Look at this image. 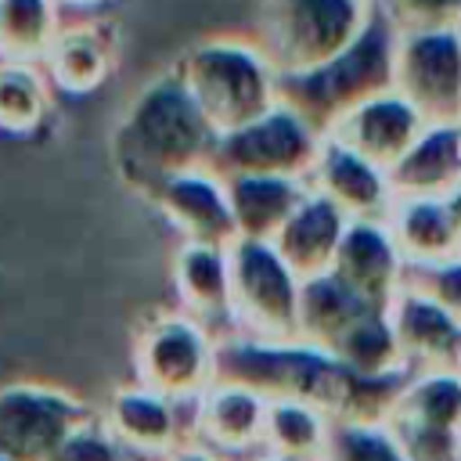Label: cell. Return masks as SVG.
<instances>
[{
	"label": "cell",
	"mask_w": 461,
	"mask_h": 461,
	"mask_svg": "<svg viewBox=\"0 0 461 461\" xmlns=\"http://www.w3.org/2000/svg\"><path fill=\"white\" fill-rule=\"evenodd\" d=\"M216 382L245 385L263 400L317 407L335 425H385L407 375L364 378L299 339L267 342L230 331L216 339Z\"/></svg>",
	"instance_id": "obj_1"
},
{
	"label": "cell",
	"mask_w": 461,
	"mask_h": 461,
	"mask_svg": "<svg viewBox=\"0 0 461 461\" xmlns=\"http://www.w3.org/2000/svg\"><path fill=\"white\" fill-rule=\"evenodd\" d=\"M216 137L220 133L205 122L169 68L144 83L126 104L112 133V162L122 184L151 198V191L166 180L191 169H209Z\"/></svg>",
	"instance_id": "obj_2"
},
{
	"label": "cell",
	"mask_w": 461,
	"mask_h": 461,
	"mask_svg": "<svg viewBox=\"0 0 461 461\" xmlns=\"http://www.w3.org/2000/svg\"><path fill=\"white\" fill-rule=\"evenodd\" d=\"M173 72L216 133H230L277 104V72L252 36H205L180 54Z\"/></svg>",
	"instance_id": "obj_3"
},
{
	"label": "cell",
	"mask_w": 461,
	"mask_h": 461,
	"mask_svg": "<svg viewBox=\"0 0 461 461\" xmlns=\"http://www.w3.org/2000/svg\"><path fill=\"white\" fill-rule=\"evenodd\" d=\"M393 50L396 32L375 14L367 29L331 61L299 76H277V101L303 115L321 137H328L342 115L393 90Z\"/></svg>",
	"instance_id": "obj_4"
},
{
	"label": "cell",
	"mask_w": 461,
	"mask_h": 461,
	"mask_svg": "<svg viewBox=\"0 0 461 461\" xmlns=\"http://www.w3.org/2000/svg\"><path fill=\"white\" fill-rule=\"evenodd\" d=\"M371 18V0H267L252 40L277 76H299L342 54Z\"/></svg>",
	"instance_id": "obj_5"
},
{
	"label": "cell",
	"mask_w": 461,
	"mask_h": 461,
	"mask_svg": "<svg viewBox=\"0 0 461 461\" xmlns=\"http://www.w3.org/2000/svg\"><path fill=\"white\" fill-rule=\"evenodd\" d=\"M133 382L194 403L216 382V335L187 313H155L133 339Z\"/></svg>",
	"instance_id": "obj_6"
},
{
	"label": "cell",
	"mask_w": 461,
	"mask_h": 461,
	"mask_svg": "<svg viewBox=\"0 0 461 461\" xmlns=\"http://www.w3.org/2000/svg\"><path fill=\"white\" fill-rule=\"evenodd\" d=\"M230 267V328L234 335L288 342L295 339V310L303 281L288 270L270 241L238 238L227 249Z\"/></svg>",
	"instance_id": "obj_7"
},
{
	"label": "cell",
	"mask_w": 461,
	"mask_h": 461,
	"mask_svg": "<svg viewBox=\"0 0 461 461\" xmlns=\"http://www.w3.org/2000/svg\"><path fill=\"white\" fill-rule=\"evenodd\" d=\"M324 137L295 115L288 104H274L252 122L220 133L212 148L209 169L216 176H285V180H303L310 176L317 155H321Z\"/></svg>",
	"instance_id": "obj_8"
},
{
	"label": "cell",
	"mask_w": 461,
	"mask_h": 461,
	"mask_svg": "<svg viewBox=\"0 0 461 461\" xmlns=\"http://www.w3.org/2000/svg\"><path fill=\"white\" fill-rule=\"evenodd\" d=\"M393 90L425 126L461 122V29L396 36Z\"/></svg>",
	"instance_id": "obj_9"
},
{
	"label": "cell",
	"mask_w": 461,
	"mask_h": 461,
	"mask_svg": "<svg viewBox=\"0 0 461 461\" xmlns=\"http://www.w3.org/2000/svg\"><path fill=\"white\" fill-rule=\"evenodd\" d=\"M86 418L94 414L68 389L40 382L0 385V461H47Z\"/></svg>",
	"instance_id": "obj_10"
},
{
	"label": "cell",
	"mask_w": 461,
	"mask_h": 461,
	"mask_svg": "<svg viewBox=\"0 0 461 461\" xmlns=\"http://www.w3.org/2000/svg\"><path fill=\"white\" fill-rule=\"evenodd\" d=\"M97 418L133 461H158L191 439V403H176L137 382L115 389Z\"/></svg>",
	"instance_id": "obj_11"
},
{
	"label": "cell",
	"mask_w": 461,
	"mask_h": 461,
	"mask_svg": "<svg viewBox=\"0 0 461 461\" xmlns=\"http://www.w3.org/2000/svg\"><path fill=\"white\" fill-rule=\"evenodd\" d=\"M151 205L180 238V245L230 249L238 241L223 176L212 169H191L151 191Z\"/></svg>",
	"instance_id": "obj_12"
},
{
	"label": "cell",
	"mask_w": 461,
	"mask_h": 461,
	"mask_svg": "<svg viewBox=\"0 0 461 461\" xmlns=\"http://www.w3.org/2000/svg\"><path fill=\"white\" fill-rule=\"evenodd\" d=\"M267 400L245 385L212 382L191 403V439L223 454L227 461L256 457L263 450Z\"/></svg>",
	"instance_id": "obj_13"
},
{
	"label": "cell",
	"mask_w": 461,
	"mask_h": 461,
	"mask_svg": "<svg viewBox=\"0 0 461 461\" xmlns=\"http://www.w3.org/2000/svg\"><path fill=\"white\" fill-rule=\"evenodd\" d=\"M389 321L407 375L461 371V321L414 288H400L389 303Z\"/></svg>",
	"instance_id": "obj_14"
},
{
	"label": "cell",
	"mask_w": 461,
	"mask_h": 461,
	"mask_svg": "<svg viewBox=\"0 0 461 461\" xmlns=\"http://www.w3.org/2000/svg\"><path fill=\"white\" fill-rule=\"evenodd\" d=\"M331 274L349 285L360 299L385 306L400 295L407 281V263L385 227V220H349L339 241Z\"/></svg>",
	"instance_id": "obj_15"
},
{
	"label": "cell",
	"mask_w": 461,
	"mask_h": 461,
	"mask_svg": "<svg viewBox=\"0 0 461 461\" xmlns=\"http://www.w3.org/2000/svg\"><path fill=\"white\" fill-rule=\"evenodd\" d=\"M306 187L328 198L346 220H385V212L396 202L389 187V173L360 158L357 151L335 144L331 137H324L321 155L306 176Z\"/></svg>",
	"instance_id": "obj_16"
},
{
	"label": "cell",
	"mask_w": 461,
	"mask_h": 461,
	"mask_svg": "<svg viewBox=\"0 0 461 461\" xmlns=\"http://www.w3.org/2000/svg\"><path fill=\"white\" fill-rule=\"evenodd\" d=\"M421 133H425V119L396 90H385V94L364 101L360 108H353L328 130V137L335 144L357 151L360 158L382 166L385 173L407 155V148Z\"/></svg>",
	"instance_id": "obj_17"
},
{
	"label": "cell",
	"mask_w": 461,
	"mask_h": 461,
	"mask_svg": "<svg viewBox=\"0 0 461 461\" xmlns=\"http://www.w3.org/2000/svg\"><path fill=\"white\" fill-rule=\"evenodd\" d=\"M173 292L180 313L209 328L216 339L230 335V267L227 249L216 245H176L173 252Z\"/></svg>",
	"instance_id": "obj_18"
},
{
	"label": "cell",
	"mask_w": 461,
	"mask_h": 461,
	"mask_svg": "<svg viewBox=\"0 0 461 461\" xmlns=\"http://www.w3.org/2000/svg\"><path fill=\"white\" fill-rule=\"evenodd\" d=\"M346 216L321 194H313L306 187L303 202L295 205V212L285 220V227L274 234V249L277 256L288 263V270L299 277V281H310V277H321V274H331V263H335V252H339V241L346 234Z\"/></svg>",
	"instance_id": "obj_19"
},
{
	"label": "cell",
	"mask_w": 461,
	"mask_h": 461,
	"mask_svg": "<svg viewBox=\"0 0 461 461\" xmlns=\"http://www.w3.org/2000/svg\"><path fill=\"white\" fill-rule=\"evenodd\" d=\"M393 198H447L461 187V122L425 126L407 155L389 169Z\"/></svg>",
	"instance_id": "obj_20"
},
{
	"label": "cell",
	"mask_w": 461,
	"mask_h": 461,
	"mask_svg": "<svg viewBox=\"0 0 461 461\" xmlns=\"http://www.w3.org/2000/svg\"><path fill=\"white\" fill-rule=\"evenodd\" d=\"M385 227L407 270L443 263L461 252V230L443 198H396L385 212Z\"/></svg>",
	"instance_id": "obj_21"
},
{
	"label": "cell",
	"mask_w": 461,
	"mask_h": 461,
	"mask_svg": "<svg viewBox=\"0 0 461 461\" xmlns=\"http://www.w3.org/2000/svg\"><path fill=\"white\" fill-rule=\"evenodd\" d=\"M223 187L230 202L234 234L245 241H274V234L285 227V220L306 194L303 180L285 176H227Z\"/></svg>",
	"instance_id": "obj_22"
},
{
	"label": "cell",
	"mask_w": 461,
	"mask_h": 461,
	"mask_svg": "<svg viewBox=\"0 0 461 461\" xmlns=\"http://www.w3.org/2000/svg\"><path fill=\"white\" fill-rule=\"evenodd\" d=\"M385 310L367 299H360L349 285H342L335 274H321L303 281L299 288V310H295V339L317 349H331L364 313Z\"/></svg>",
	"instance_id": "obj_23"
},
{
	"label": "cell",
	"mask_w": 461,
	"mask_h": 461,
	"mask_svg": "<svg viewBox=\"0 0 461 461\" xmlns=\"http://www.w3.org/2000/svg\"><path fill=\"white\" fill-rule=\"evenodd\" d=\"M108 68H112V40L94 22L61 25V32L54 36V43L43 58V72H47L50 86H58L65 94L97 90L108 79Z\"/></svg>",
	"instance_id": "obj_24"
},
{
	"label": "cell",
	"mask_w": 461,
	"mask_h": 461,
	"mask_svg": "<svg viewBox=\"0 0 461 461\" xmlns=\"http://www.w3.org/2000/svg\"><path fill=\"white\" fill-rule=\"evenodd\" d=\"M335 421L317 407L295 400H267L263 421V454L288 461H324Z\"/></svg>",
	"instance_id": "obj_25"
},
{
	"label": "cell",
	"mask_w": 461,
	"mask_h": 461,
	"mask_svg": "<svg viewBox=\"0 0 461 461\" xmlns=\"http://www.w3.org/2000/svg\"><path fill=\"white\" fill-rule=\"evenodd\" d=\"M61 25L58 0H0V61L43 65Z\"/></svg>",
	"instance_id": "obj_26"
},
{
	"label": "cell",
	"mask_w": 461,
	"mask_h": 461,
	"mask_svg": "<svg viewBox=\"0 0 461 461\" xmlns=\"http://www.w3.org/2000/svg\"><path fill=\"white\" fill-rule=\"evenodd\" d=\"M328 353L339 364H346L349 371L364 375V378L407 375L403 357H400V346H396V331H393V321H389V310L364 313Z\"/></svg>",
	"instance_id": "obj_27"
},
{
	"label": "cell",
	"mask_w": 461,
	"mask_h": 461,
	"mask_svg": "<svg viewBox=\"0 0 461 461\" xmlns=\"http://www.w3.org/2000/svg\"><path fill=\"white\" fill-rule=\"evenodd\" d=\"M389 418L461 432V371H421L407 375L400 400Z\"/></svg>",
	"instance_id": "obj_28"
},
{
	"label": "cell",
	"mask_w": 461,
	"mask_h": 461,
	"mask_svg": "<svg viewBox=\"0 0 461 461\" xmlns=\"http://www.w3.org/2000/svg\"><path fill=\"white\" fill-rule=\"evenodd\" d=\"M50 90L43 65L0 61V130L14 137L40 130L50 112Z\"/></svg>",
	"instance_id": "obj_29"
},
{
	"label": "cell",
	"mask_w": 461,
	"mask_h": 461,
	"mask_svg": "<svg viewBox=\"0 0 461 461\" xmlns=\"http://www.w3.org/2000/svg\"><path fill=\"white\" fill-rule=\"evenodd\" d=\"M375 14L396 32H443L461 29V0H371Z\"/></svg>",
	"instance_id": "obj_30"
},
{
	"label": "cell",
	"mask_w": 461,
	"mask_h": 461,
	"mask_svg": "<svg viewBox=\"0 0 461 461\" xmlns=\"http://www.w3.org/2000/svg\"><path fill=\"white\" fill-rule=\"evenodd\" d=\"M324 461H407L389 425H335Z\"/></svg>",
	"instance_id": "obj_31"
},
{
	"label": "cell",
	"mask_w": 461,
	"mask_h": 461,
	"mask_svg": "<svg viewBox=\"0 0 461 461\" xmlns=\"http://www.w3.org/2000/svg\"><path fill=\"white\" fill-rule=\"evenodd\" d=\"M385 425L407 461H457L461 457V432L429 429V425H414L400 418H389Z\"/></svg>",
	"instance_id": "obj_32"
},
{
	"label": "cell",
	"mask_w": 461,
	"mask_h": 461,
	"mask_svg": "<svg viewBox=\"0 0 461 461\" xmlns=\"http://www.w3.org/2000/svg\"><path fill=\"white\" fill-rule=\"evenodd\" d=\"M47 461H133L115 439L112 432L101 425V418H86L79 429H72Z\"/></svg>",
	"instance_id": "obj_33"
},
{
	"label": "cell",
	"mask_w": 461,
	"mask_h": 461,
	"mask_svg": "<svg viewBox=\"0 0 461 461\" xmlns=\"http://www.w3.org/2000/svg\"><path fill=\"white\" fill-rule=\"evenodd\" d=\"M403 285L421 292V295H429L432 303H439L447 313H454L461 321V252L443 259V263L411 267Z\"/></svg>",
	"instance_id": "obj_34"
},
{
	"label": "cell",
	"mask_w": 461,
	"mask_h": 461,
	"mask_svg": "<svg viewBox=\"0 0 461 461\" xmlns=\"http://www.w3.org/2000/svg\"><path fill=\"white\" fill-rule=\"evenodd\" d=\"M158 461H227V457L216 454V450H209V447H202V443H194V439H187L176 450H169L166 457H158Z\"/></svg>",
	"instance_id": "obj_35"
},
{
	"label": "cell",
	"mask_w": 461,
	"mask_h": 461,
	"mask_svg": "<svg viewBox=\"0 0 461 461\" xmlns=\"http://www.w3.org/2000/svg\"><path fill=\"white\" fill-rule=\"evenodd\" d=\"M443 202H447V209H450V216H454V223H457V230H461V187H454Z\"/></svg>",
	"instance_id": "obj_36"
},
{
	"label": "cell",
	"mask_w": 461,
	"mask_h": 461,
	"mask_svg": "<svg viewBox=\"0 0 461 461\" xmlns=\"http://www.w3.org/2000/svg\"><path fill=\"white\" fill-rule=\"evenodd\" d=\"M58 4H61V7H65V4H68V7H90V4H101V0H58Z\"/></svg>",
	"instance_id": "obj_37"
},
{
	"label": "cell",
	"mask_w": 461,
	"mask_h": 461,
	"mask_svg": "<svg viewBox=\"0 0 461 461\" xmlns=\"http://www.w3.org/2000/svg\"><path fill=\"white\" fill-rule=\"evenodd\" d=\"M249 461H288V457H274V454H263V450H259V454L249 457Z\"/></svg>",
	"instance_id": "obj_38"
},
{
	"label": "cell",
	"mask_w": 461,
	"mask_h": 461,
	"mask_svg": "<svg viewBox=\"0 0 461 461\" xmlns=\"http://www.w3.org/2000/svg\"><path fill=\"white\" fill-rule=\"evenodd\" d=\"M457 461H461V457H457Z\"/></svg>",
	"instance_id": "obj_39"
}]
</instances>
